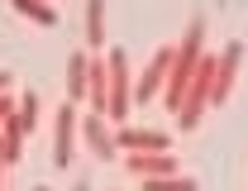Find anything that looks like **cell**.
<instances>
[{
	"instance_id": "obj_1",
	"label": "cell",
	"mask_w": 248,
	"mask_h": 191,
	"mask_svg": "<svg viewBox=\"0 0 248 191\" xmlns=\"http://www.w3.org/2000/svg\"><path fill=\"white\" fill-rule=\"evenodd\" d=\"M201 43H205V19H191L186 38L177 43L172 77H167V96H162L167 110H182V96H186V86H191V77H196V67H201Z\"/></svg>"
},
{
	"instance_id": "obj_2",
	"label": "cell",
	"mask_w": 248,
	"mask_h": 191,
	"mask_svg": "<svg viewBox=\"0 0 248 191\" xmlns=\"http://www.w3.org/2000/svg\"><path fill=\"white\" fill-rule=\"evenodd\" d=\"M105 67H110V105H105V115L124 125V120H129V110H134V86H129L124 48H110V53H105Z\"/></svg>"
},
{
	"instance_id": "obj_3",
	"label": "cell",
	"mask_w": 248,
	"mask_h": 191,
	"mask_svg": "<svg viewBox=\"0 0 248 191\" xmlns=\"http://www.w3.org/2000/svg\"><path fill=\"white\" fill-rule=\"evenodd\" d=\"M172 63H177V48H157L153 63H148V72L139 77V86H134V105H148V100H157V91L167 86V77H172Z\"/></svg>"
},
{
	"instance_id": "obj_4",
	"label": "cell",
	"mask_w": 248,
	"mask_h": 191,
	"mask_svg": "<svg viewBox=\"0 0 248 191\" xmlns=\"http://www.w3.org/2000/svg\"><path fill=\"white\" fill-rule=\"evenodd\" d=\"M72 143H77V105L67 100L53 115V167H72Z\"/></svg>"
},
{
	"instance_id": "obj_5",
	"label": "cell",
	"mask_w": 248,
	"mask_h": 191,
	"mask_svg": "<svg viewBox=\"0 0 248 191\" xmlns=\"http://www.w3.org/2000/svg\"><path fill=\"white\" fill-rule=\"evenodd\" d=\"M239 58H244V43H229L215 58V86H210V105H224L229 91H234V72H239Z\"/></svg>"
},
{
	"instance_id": "obj_6",
	"label": "cell",
	"mask_w": 248,
	"mask_h": 191,
	"mask_svg": "<svg viewBox=\"0 0 248 191\" xmlns=\"http://www.w3.org/2000/svg\"><path fill=\"white\" fill-rule=\"evenodd\" d=\"M77 134L86 139V148H91V153H95L100 162H110L115 153H120V143H115V134H105V120H100L95 110L86 115V120H77Z\"/></svg>"
},
{
	"instance_id": "obj_7",
	"label": "cell",
	"mask_w": 248,
	"mask_h": 191,
	"mask_svg": "<svg viewBox=\"0 0 248 191\" xmlns=\"http://www.w3.org/2000/svg\"><path fill=\"white\" fill-rule=\"evenodd\" d=\"M115 143H120L124 153H167V148H172L167 134H157V129H129V125H120Z\"/></svg>"
},
{
	"instance_id": "obj_8",
	"label": "cell",
	"mask_w": 248,
	"mask_h": 191,
	"mask_svg": "<svg viewBox=\"0 0 248 191\" xmlns=\"http://www.w3.org/2000/svg\"><path fill=\"white\" fill-rule=\"evenodd\" d=\"M124 162L139 177H177L182 172V162L172 158V153H124Z\"/></svg>"
},
{
	"instance_id": "obj_9",
	"label": "cell",
	"mask_w": 248,
	"mask_h": 191,
	"mask_svg": "<svg viewBox=\"0 0 248 191\" xmlns=\"http://www.w3.org/2000/svg\"><path fill=\"white\" fill-rule=\"evenodd\" d=\"M86 100L95 115H105V105H110V67L100 58H91V72H86Z\"/></svg>"
},
{
	"instance_id": "obj_10",
	"label": "cell",
	"mask_w": 248,
	"mask_h": 191,
	"mask_svg": "<svg viewBox=\"0 0 248 191\" xmlns=\"http://www.w3.org/2000/svg\"><path fill=\"white\" fill-rule=\"evenodd\" d=\"M0 148H5V162H10V167H15L19 153H24V125H19V115H15V110L0 120Z\"/></svg>"
},
{
	"instance_id": "obj_11",
	"label": "cell",
	"mask_w": 248,
	"mask_h": 191,
	"mask_svg": "<svg viewBox=\"0 0 248 191\" xmlns=\"http://www.w3.org/2000/svg\"><path fill=\"white\" fill-rule=\"evenodd\" d=\"M86 72H91V58H86V53H72V58H67V100H72V105L86 100Z\"/></svg>"
},
{
	"instance_id": "obj_12",
	"label": "cell",
	"mask_w": 248,
	"mask_h": 191,
	"mask_svg": "<svg viewBox=\"0 0 248 191\" xmlns=\"http://www.w3.org/2000/svg\"><path fill=\"white\" fill-rule=\"evenodd\" d=\"M86 48H100L105 43V0H86Z\"/></svg>"
},
{
	"instance_id": "obj_13",
	"label": "cell",
	"mask_w": 248,
	"mask_h": 191,
	"mask_svg": "<svg viewBox=\"0 0 248 191\" xmlns=\"http://www.w3.org/2000/svg\"><path fill=\"white\" fill-rule=\"evenodd\" d=\"M10 5H15L19 15H29L33 24H43V29H53V24H58V10H53L48 0H10Z\"/></svg>"
},
{
	"instance_id": "obj_14",
	"label": "cell",
	"mask_w": 248,
	"mask_h": 191,
	"mask_svg": "<svg viewBox=\"0 0 248 191\" xmlns=\"http://www.w3.org/2000/svg\"><path fill=\"white\" fill-rule=\"evenodd\" d=\"M143 191H196V177H143Z\"/></svg>"
},
{
	"instance_id": "obj_15",
	"label": "cell",
	"mask_w": 248,
	"mask_h": 191,
	"mask_svg": "<svg viewBox=\"0 0 248 191\" xmlns=\"http://www.w3.org/2000/svg\"><path fill=\"white\" fill-rule=\"evenodd\" d=\"M15 115H19V125H24V134H29V129L38 125V91H24V96H19V110H15Z\"/></svg>"
},
{
	"instance_id": "obj_16",
	"label": "cell",
	"mask_w": 248,
	"mask_h": 191,
	"mask_svg": "<svg viewBox=\"0 0 248 191\" xmlns=\"http://www.w3.org/2000/svg\"><path fill=\"white\" fill-rule=\"evenodd\" d=\"M10 110H15V100H10V96H0V120H5Z\"/></svg>"
},
{
	"instance_id": "obj_17",
	"label": "cell",
	"mask_w": 248,
	"mask_h": 191,
	"mask_svg": "<svg viewBox=\"0 0 248 191\" xmlns=\"http://www.w3.org/2000/svg\"><path fill=\"white\" fill-rule=\"evenodd\" d=\"M5 167H10V162H5V148H0V182H5Z\"/></svg>"
},
{
	"instance_id": "obj_18",
	"label": "cell",
	"mask_w": 248,
	"mask_h": 191,
	"mask_svg": "<svg viewBox=\"0 0 248 191\" xmlns=\"http://www.w3.org/2000/svg\"><path fill=\"white\" fill-rule=\"evenodd\" d=\"M0 91H10V77H5V72H0Z\"/></svg>"
},
{
	"instance_id": "obj_19",
	"label": "cell",
	"mask_w": 248,
	"mask_h": 191,
	"mask_svg": "<svg viewBox=\"0 0 248 191\" xmlns=\"http://www.w3.org/2000/svg\"><path fill=\"white\" fill-rule=\"evenodd\" d=\"M33 191H48V187H33Z\"/></svg>"
}]
</instances>
